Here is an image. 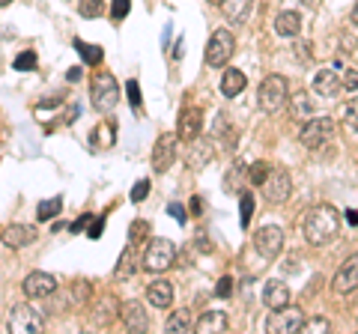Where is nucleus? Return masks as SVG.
<instances>
[{
    "label": "nucleus",
    "instance_id": "nucleus-1",
    "mask_svg": "<svg viewBox=\"0 0 358 334\" xmlns=\"http://www.w3.org/2000/svg\"><path fill=\"white\" fill-rule=\"evenodd\" d=\"M338 230H341V215H338V209H331V206H313L305 218V239L313 248L329 245L338 236Z\"/></svg>",
    "mask_w": 358,
    "mask_h": 334
},
{
    "label": "nucleus",
    "instance_id": "nucleus-2",
    "mask_svg": "<svg viewBox=\"0 0 358 334\" xmlns=\"http://www.w3.org/2000/svg\"><path fill=\"white\" fill-rule=\"evenodd\" d=\"M90 102L99 114H108V110H114L117 102H120V84L117 78L110 72H96L93 84H90Z\"/></svg>",
    "mask_w": 358,
    "mask_h": 334
},
{
    "label": "nucleus",
    "instance_id": "nucleus-3",
    "mask_svg": "<svg viewBox=\"0 0 358 334\" xmlns=\"http://www.w3.org/2000/svg\"><path fill=\"white\" fill-rule=\"evenodd\" d=\"M257 99H260V108L266 114H278L287 102H289V84L284 75H266L260 90H257Z\"/></svg>",
    "mask_w": 358,
    "mask_h": 334
},
{
    "label": "nucleus",
    "instance_id": "nucleus-4",
    "mask_svg": "<svg viewBox=\"0 0 358 334\" xmlns=\"http://www.w3.org/2000/svg\"><path fill=\"white\" fill-rule=\"evenodd\" d=\"M176 260V245L173 242H167V239H152L147 245V251H143V269L152 272V275H162L167 272L173 266Z\"/></svg>",
    "mask_w": 358,
    "mask_h": 334
},
{
    "label": "nucleus",
    "instance_id": "nucleus-5",
    "mask_svg": "<svg viewBox=\"0 0 358 334\" xmlns=\"http://www.w3.org/2000/svg\"><path fill=\"white\" fill-rule=\"evenodd\" d=\"M334 135V122L331 117H310L308 122H301L299 129V140L305 150H320L322 143H329Z\"/></svg>",
    "mask_w": 358,
    "mask_h": 334
},
{
    "label": "nucleus",
    "instance_id": "nucleus-6",
    "mask_svg": "<svg viewBox=\"0 0 358 334\" xmlns=\"http://www.w3.org/2000/svg\"><path fill=\"white\" fill-rule=\"evenodd\" d=\"M233 51H236V36L221 27L209 36V45H206V63L212 66V69H218V66H227V60L233 57Z\"/></svg>",
    "mask_w": 358,
    "mask_h": 334
},
{
    "label": "nucleus",
    "instance_id": "nucleus-7",
    "mask_svg": "<svg viewBox=\"0 0 358 334\" xmlns=\"http://www.w3.org/2000/svg\"><path fill=\"white\" fill-rule=\"evenodd\" d=\"M6 328L15 331V334L42 331L45 328V317L39 314L36 307H30V305H13V310H9V319H6Z\"/></svg>",
    "mask_w": 358,
    "mask_h": 334
},
{
    "label": "nucleus",
    "instance_id": "nucleus-8",
    "mask_svg": "<svg viewBox=\"0 0 358 334\" xmlns=\"http://www.w3.org/2000/svg\"><path fill=\"white\" fill-rule=\"evenodd\" d=\"M260 188L268 203H287L289 194H293V180H289V173L281 170V167H272Z\"/></svg>",
    "mask_w": 358,
    "mask_h": 334
},
{
    "label": "nucleus",
    "instance_id": "nucleus-9",
    "mask_svg": "<svg viewBox=\"0 0 358 334\" xmlns=\"http://www.w3.org/2000/svg\"><path fill=\"white\" fill-rule=\"evenodd\" d=\"M305 326V314L301 307H281V310H272V317L266 319V331L272 334H293V331H301Z\"/></svg>",
    "mask_w": 358,
    "mask_h": 334
},
{
    "label": "nucleus",
    "instance_id": "nucleus-10",
    "mask_svg": "<svg viewBox=\"0 0 358 334\" xmlns=\"http://www.w3.org/2000/svg\"><path fill=\"white\" fill-rule=\"evenodd\" d=\"M254 248H257V254H260V257L275 260L278 254L284 251V230L275 227V224L260 227V230L254 233Z\"/></svg>",
    "mask_w": 358,
    "mask_h": 334
},
{
    "label": "nucleus",
    "instance_id": "nucleus-11",
    "mask_svg": "<svg viewBox=\"0 0 358 334\" xmlns=\"http://www.w3.org/2000/svg\"><path fill=\"white\" fill-rule=\"evenodd\" d=\"M331 289L338 296H350L358 289V254H352L338 269V275H334V281H331Z\"/></svg>",
    "mask_w": 358,
    "mask_h": 334
},
{
    "label": "nucleus",
    "instance_id": "nucleus-12",
    "mask_svg": "<svg viewBox=\"0 0 358 334\" xmlns=\"http://www.w3.org/2000/svg\"><path fill=\"white\" fill-rule=\"evenodd\" d=\"M24 293L27 298H48L57 293V277L48 272H30L24 277Z\"/></svg>",
    "mask_w": 358,
    "mask_h": 334
},
{
    "label": "nucleus",
    "instance_id": "nucleus-13",
    "mask_svg": "<svg viewBox=\"0 0 358 334\" xmlns=\"http://www.w3.org/2000/svg\"><path fill=\"white\" fill-rule=\"evenodd\" d=\"M173 161H176V135H162L159 140H155V147H152V167H155V173L171 170Z\"/></svg>",
    "mask_w": 358,
    "mask_h": 334
},
{
    "label": "nucleus",
    "instance_id": "nucleus-14",
    "mask_svg": "<svg viewBox=\"0 0 358 334\" xmlns=\"http://www.w3.org/2000/svg\"><path fill=\"white\" fill-rule=\"evenodd\" d=\"M36 227H30V224H9L6 230H3V245L6 248H13V251H18V248H27V245H33L36 242Z\"/></svg>",
    "mask_w": 358,
    "mask_h": 334
},
{
    "label": "nucleus",
    "instance_id": "nucleus-15",
    "mask_svg": "<svg viewBox=\"0 0 358 334\" xmlns=\"http://www.w3.org/2000/svg\"><path fill=\"white\" fill-rule=\"evenodd\" d=\"M192 143V150H188V167H192V170H203V167L215 159V147H212V140H206V138H194V140H188Z\"/></svg>",
    "mask_w": 358,
    "mask_h": 334
},
{
    "label": "nucleus",
    "instance_id": "nucleus-16",
    "mask_svg": "<svg viewBox=\"0 0 358 334\" xmlns=\"http://www.w3.org/2000/svg\"><path fill=\"white\" fill-rule=\"evenodd\" d=\"M203 131V110L200 108H185L179 114V140H194Z\"/></svg>",
    "mask_w": 358,
    "mask_h": 334
},
{
    "label": "nucleus",
    "instance_id": "nucleus-17",
    "mask_svg": "<svg viewBox=\"0 0 358 334\" xmlns=\"http://www.w3.org/2000/svg\"><path fill=\"white\" fill-rule=\"evenodd\" d=\"M341 90H343V81L334 69H322L317 78H313V93L322 96V99H334Z\"/></svg>",
    "mask_w": 358,
    "mask_h": 334
},
{
    "label": "nucleus",
    "instance_id": "nucleus-18",
    "mask_svg": "<svg viewBox=\"0 0 358 334\" xmlns=\"http://www.w3.org/2000/svg\"><path fill=\"white\" fill-rule=\"evenodd\" d=\"M120 317H122V322H126L129 331H147V326H150L147 310H143L141 302H126L120 307Z\"/></svg>",
    "mask_w": 358,
    "mask_h": 334
},
{
    "label": "nucleus",
    "instance_id": "nucleus-19",
    "mask_svg": "<svg viewBox=\"0 0 358 334\" xmlns=\"http://www.w3.org/2000/svg\"><path fill=\"white\" fill-rule=\"evenodd\" d=\"M147 302L152 307H171V302H173V284L164 281V277H155V281L147 286Z\"/></svg>",
    "mask_w": 358,
    "mask_h": 334
},
{
    "label": "nucleus",
    "instance_id": "nucleus-20",
    "mask_svg": "<svg viewBox=\"0 0 358 334\" xmlns=\"http://www.w3.org/2000/svg\"><path fill=\"white\" fill-rule=\"evenodd\" d=\"M263 302L266 307H272V310H281L289 305V286L284 281H268L266 289H263Z\"/></svg>",
    "mask_w": 358,
    "mask_h": 334
},
{
    "label": "nucleus",
    "instance_id": "nucleus-21",
    "mask_svg": "<svg viewBox=\"0 0 358 334\" xmlns=\"http://www.w3.org/2000/svg\"><path fill=\"white\" fill-rule=\"evenodd\" d=\"M227 328H230V319H227L224 310H206V314L197 319V331L200 334H221Z\"/></svg>",
    "mask_w": 358,
    "mask_h": 334
},
{
    "label": "nucleus",
    "instance_id": "nucleus-22",
    "mask_svg": "<svg viewBox=\"0 0 358 334\" xmlns=\"http://www.w3.org/2000/svg\"><path fill=\"white\" fill-rule=\"evenodd\" d=\"M221 9L227 21L233 24H245L251 18V9H254V0H221Z\"/></svg>",
    "mask_w": 358,
    "mask_h": 334
},
{
    "label": "nucleus",
    "instance_id": "nucleus-23",
    "mask_svg": "<svg viewBox=\"0 0 358 334\" xmlns=\"http://www.w3.org/2000/svg\"><path fill=\"white\" fill-rule=\"evenodd\" d=\"M289 114H293L296 122H308L310 117H317V108H313V99L308 93H293V99H289Z\"/></svg>",
    "mask_w": 358,
    "mask_h": 334
},
{
    "label": "nucleus",
    "instance_id": "nucleus-24",
    "mask_svg": "<svg viewBox=\"0 0 358 334\" xmlns=\"http://www.w3.org/2000/svg\"><path fill=\"white\" fill-rule=\"evenodd\" d=\"M245 84H248V81H245V75L239 69H227L221 75V93L227 99H236L245 90Z\"/></svg>",
    "mask_w": 358,
    "mask_h": 334
},
{
    "label": "nucleus",
    "instance_id": "nucleus-25",
    "mask_svg": "<svg viewBox=\"0 0 358 334\" xmlns=\"http://www.w3.org/2000/svg\"><path fill=\"white\" fill-rule=\"evenodd\" d=\"M299 30H301V15L299 13H281L275 18V33L278 36H299Z\"/></svg>",
    "mask_w": 358,
    "mask_h": 334
},
{
    "label": "nucleus",
    "instance_id": "nucleus-26",
    "mask_svg": "<svg viewBox=\"0 0 358 334\" xmlns=\"http://www.w3.org/2000/svg\"><path fill=\"white\" fill-rule=\"evenodd\" d=\"M134 260H138V257H134V251H129V248L120 254V263H117V269H114L117 281H129V277L138 272V263H134Z\"/></svg>",
    "mask_w": 358,
    "mask_h": 334
},
{
    "label": "nucleus",
    "instance_id": "nucleus-27",
    "mask_svg": "<svg viewBox=\"0 0 358 334\" xmlns=\"http://www.w3.org/2000/svg\"><path fill=\"white\" fill-rule=\"evenodd\" d=\"M245 182H248V167H245L242 161H236L233 164V170H230V176L224 180V191H239Z\"/></svg>",
    "mask_w": 358,
    "mask_h": 334
},
{
    "label": "nucleus",
    "instance_id": "nucleus-28",
    "mask_svg": "<svg viewBox=\"0 0 358 334\" xmlns=\"http://www.w3.org/2000/svg\"><path fill=\"white\" fill-rule=\"evenodd\" d=\"M75 48L84 57V63H90V66H99V63H102V57H105V51L99 45H90V42H81V39H75Z\"/></svg>",
    "mask_w": 358,
    "mask_h": 334
},
{
    "label": "nucleus",
    "instance_id": "nucleus-29",
    "mask_svg": "<svg viewBox=\"0 0 358 334\" xmlns=\"http://www.w3.org/2000/svg\"><path fill=\"white\" fill-rule=\"evenodd\" d=\"M60 209H63V200H60V197L42 200V203L36 206V218H39V221H54V218L60 215Z\"/></svg>",
    "mask_w": 358,
    "mask_h": 334
},
{
    "label": "nucleus",
    "instance_id": "nucleus-30",
    "mask_svg": "<svg viewBox=\"0 0 358 334\" xmlns=\"http://www.w3.org/2000/svg\"><path fill=\"white\" fill-rule=\"evenodd\" d=\"M251 218H254V197L248 191H242L239 194V221H242V227H248Z\"/></svg>",
    "mask_w": 358,
    "mask_h": 334
},
{
    "label": "nucleus",
    "instance_id": "nucleus-31",
    "mask_svg": "<svg viewBox=\"0 0 358 334\" xmlns=\"http://www.w3.org/2000/svg\"><path fill=\"white\" fill-rule=\"evenodd\" d=\"M167 331H192V322H188V314L185 310H173L171 317H167Z\"/></svg>",
    "mask_w": 358,
    "mask_h": 334
},
{
    "label": "nucleus",
    "instance_id": "nucleus-32",
    "mask_svg": "<svg viewBox=\"0 0 358 334\" xmlns=\"http://www.w3.org/2000/svg\"><path fill=\"white\" fill-rule=\"evenodd\" d=\"M268 170H272V164H268V161H257V164H251V167H248V182L260 188L263 180L268 176Z\"/></svg>",
    "mask_w": 358,
    "mask_h": 334
},
{
    "label": "nucleus",
    "instance_id": "nucleus-33",
    "mask_svg": "<svg viewBox=\"0 0 358 334\" xmlns=\"http://www.w3.org/2000/svg\"><path fill=\"white\" fill-rule=\"evenodd\" d=\"M78 13L84 18H99L105 13V3L102 0H78Z\"/></svg>",
    "mask_w": 358,
    "mask_h": 334
},
{
    "label": "nucleus",
    "instance_id": "nucleus-34",
    "mask_svg": "<svg viewBox=\"0 0 358 334\" xmlns=\"http://www.w3.org/2000/svg\"><path fill=\"white\" fill-rule=\"evenodd\" d=\"M329 328H331V322L326 317H310V319H305V326H301V331H308V334H322Z\"/></svg>",
    "mask_w": 358,
    "mask_h": 334
},
{
    "label": "nucleus",
    "instance_id": "nucleus-35",
    "mask_svg": "<svg viewBox=\"0 0 358 334\" xmlns=\"http://www.w3.org/2000/svg\"><path fill=\"white\" fill-rule=\"evenodd\" d=\"M15 69H18V72H30V69H36V54H33V51L18 54V57H15Z\"/></svg>",
    "mask_w": 358,
    "mask_h": 334
},
{
    "label": "nucleus",
    "instance_id": "nucleus-36",
    "mask_svg": "<svg viewBox=\"0 0 358 334\" xmlns=\"http://www.w3.org/2000/svg\"><path fill=\"white\" fill-rule=\"evenodd\" d=\"M147 233H150V224H147V221H134V224L129 227V239H131V245H134V242H143V239H147Z\"/></svg>",
    "mask_w": 358,
    "mask_h": 334
},
{
    "label": "nucleus",
    "instance_id": "nucleus-37",
    "mask_svg": "<svg viewBox=\"0 0 358 334\" xmlns=\"http://www.w3.org/2000/svg\"><path fill=\"white\" fill-rule=\"evenodd\" d=\"M129 9H131V0H114V3H110V18L122 21L129 15Z\"/></svg>",
    "mask_w": 358,
    "mask_h": 334
},
{
    "label": "nucleus",
    "instance_id": "nucleus-38",
    "mask_svg": "<svg viewBox=\"0 0 358 334\" xmlns=\"http://www.w3.org/2000/svg\"><path fill=\"white\" fill-rule=\"evenodd\" d=\"M343 119H346V126H350L352 131H358V99H352V102L346 105V110H343Z\"/></svg>",
    "mask_w": 358,
    "mask_h": 334
},
{
    "label": "nucleus",
    "instance_id": "nucleus-39",
    "mask_svg": "<svg viewBox=\"0 0 358 334\" xmlns=\"http://www.w3.org/2000/svg\"><path fill=\"white\" fill-rule=\"evenodd\" d=\"M346 93H358V69H346V75L341 78Z\"/></svg>",
    "mask_w": 358,
    "mask_h": 334
},
{
    "label": "nucleus",
    "instance_id": "nucleus-40",
    "mask_svg": "<svg viewBox=\"0 0 358 334\" xmlns=\"http://www.w3.org/2000/svg\"><path fill=\"white\" fill-rule=\"evenodd\" d=\"M147 194H150V180H141L138 185L131 188V200H134V203H141V200H147Z\"/></svg>",
    "mask_w": 358,
    "mask_h": 334
},
{
    "label": "nucleus",
    "instance_id": "nucleus-41",
    "mask_svg": "<svg viewBox=\"0 0 358 334\" xmlns=\"http://www.w3.org/2000/svg\"><path fill=\"white\" fill-rule=\"evenodd\" d=\"M230 293H233V277H221L218 286H215V296L218 298H230Z\"/></svg>",
    "mask_w": 358,
    "mask_h": 334
},
{
    "label": "nucleus",
    "instance_id": "nucleus-42",
    "mask_svg": "<svg viewBox=\"0 0 358 334\" xmlns=\"http://www.w3.org/2000/svg\"><path fill=\"white\" fill-rule=\"evenodd\" d=\"M129 102L138 108L141 105V87H138V81H129Z\"/></svg>",
    "mask_w": 358,
    "mask_h": 334
},
{
    "label": "nucleus",
    "instance_id": "nucleus-43",
    "mask_svg": "<svg viewBox=\"0 0 358 334\" xmlns=\"http://www.w3.org/2000/svg\"><path fill=\"white\" fill-rule=\"evenodd\" d=\"M167 212H171V218H173V221H179V224H185V209L179 206V203H171V206H167Z\"/></svg>",
    "mask_w": 358,
    "mask_h": 334
},
{
    "label": "nucleus",
    "instance_id": "nucleus-44",
    "mask_svg": "<svg viewBox=\"0 0 358 334\" xmlns=\"http://www.w3.org/2000/svg\"><path fill=\"white\" fill-rule=\"evenodd\" d=\"M102 224H105L102 218H96L93 224H90V239H99V236H102Z\"/></svg>",
    "mask_w": 358,
    "mask_h": 334
},
{
    "label": "nucleus",
    "instance_id": "nucleus-45",
    "mask_svg": "<svg viewBox=\"0 0 358 334\" xmlns=\"http://www.w3.org/2000/svg\"><path fill=\"white\" fill-rule=\"evenodd\" d=\"M218 131H224V119H218ZM227 135H236V131L227 126ZM224 143H227V150H233V147H236V138H230V140H224Z\"/></svg>",
    "mask_w": 358,
    "mask_h": 334
},
{
    "label": "nucleus",
    "instance_id": "nucleus-46",
    "mask_svg": "<svg viewBox=\"0 0 358 334\" xmlns=\"http://www.w3.org/2000/svg\"><path fill=\"white\" fill-rule=\"evenodd\" d=\"M87 224H90V215H84V218H78V221H75V224H72V233H78V230H84Z\"/></svg>",
    "mask_w": 358,
    "mask_h": 334
},
{
    "label": "nucleus",
    "instance_id": "nucleus-47",
    "mask_svg": "<svg viewBox=\"0 0 358 334\" xmlns=\"http://www.w3.org/2000/svg\"><path fill=\"white\" fill-rule=\"evenodd\" d=\"M350 21H352V24H355V27H358V3H355V6H352V13H350Z\"/></svg>",
    "mask_w": 358,
    "mask_h": 334
},
{
    "label": "nucleus",
    "instance_id": "nucleus-48",
    "mask_svg": "<svg viewBox=\"0 0 358 334\" xmlns=\"http://www.w3.org/2000/svg\"><path fill=\"white\" fill-rule=\"evenodd\" d=\"M346 221H350V224H358V212H346Z\"/></svg>",
    "mask_w": 358,
    "mask_h": 334
},
{
    "label": "nucleus",
    "instance_id": "nucleus-49",
    "mask_svg": "<svg viewBox=\"0 0 358 334\" xmlns=\"http://www.w3.org/2000/svg\"><path fill=\"white\" fill-rule=\"evenodd\" d=\"M6 3H13V0H0V6H6Z\"/></svg>",
    "mask_w": 358,
    "mask_h": 334
},
{
    "label": "nucleus",
    "instance_id": "nucleus-50",
    "mask_svg": "<svg viewBox=\"0 0 358 334\" xmlns=\"http://www.w3.org/2000/svg\"><path fill=\"white\" fill-rule=\"evenodd\" d=\"M212 3H221V0H212Z\"/></svg>",
    "mask_w": 358,
    "mask_h": 334
}]
</instances>
